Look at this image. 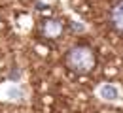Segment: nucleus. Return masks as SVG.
Here are the masks:
<instances>
[{
    "instance_id": "20e7f679",
    "label": "nucleus",
    "mask_w": 123,
    "mask_h": 113,
    "mask_svg": "<svg viewBox=\"0 0 123 113\" xmlns=\"http://www.w3.org/2000/svg\"><path fill=\"white\" fill-rule=\"evenodd\" d=\"M100 96L104 100H117L119 98V92L114 85H102L100 87Z\"/></svg>"
},
{
    "instance_id": "7ed1b4c3",
    "label": "nucleus",
    "mask_w": 123,
    "mask_h": 113,
    "mask_svg": "<svg viewBox=\"0 0 123 113\" xmlns=\"http://www.w3.org/2000/svg\"><path fill=\"white\" fill-rule=\"evenodd\" d=\"M42 32L47 38H59L62 32V23L57 19H47L44 21V27H42Z\"/></svg>"
},
{
    "instance_id": "f257e3e1",
    "label": "nucleus",
    "mask_w": 123,
    "mask_h": 113,
    "mask_svg": "<svg viewBox=\"0 0 123 113\" xmlns=\"http://www.w3.org/2000/svg\"><path fill=\"white\" fill-rule=\"evenodd\" d=\"M64 64L76 74H89L97 66V55L89 45H74L68 49L64 57Z\"/></svg>"
},
{
    "instance_id": "f03ea898",
    "label": "nucleus",
    "mask_w": 123,
    "mask_h": 113,
    "mask_svg": "<svg viewBox=\"0 0 123 113\" xmlns=\"http://www.w3.org/2000/svg\"><path fill=\"white\" fill-rule=\"evenodd\" d=\"M108 21H110V25H112L114 30H117L119 34H123V0L114 2V6L110 8Z\"/></svg>"
}]
</instances>
